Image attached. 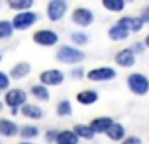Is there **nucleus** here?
<instances>
[{"label":"nucleus","mask_w":149,"mask_h":144,"mask_svg":"<svg viewBox=\"0 0 149 144\" xmlns=\"http://www.w3.org/2000/svg\"><path fill=\"white\" fill-rule=\"evenodd\" d=\"M19 144H33V142H30V141H23V142H19Z\"/></svg>","instance_id":"nucleus-36"},{"label":"nucleus","mask_w":149,"mask_h":144,"mask_svg":"<svg viewBox=\"0 0 149 144\" xmlns=\"http://www.w3.org/2000/svg\"><path fill=\"white\" fill-rule=\"evenodd\" d=\"M105 135H107L111 141H118V142H119V141L123 142V141L126 139L125 127H123V125H119V123H114V125H112V127L107 130V134H105Z\"/></svg>","instance_id":"nucleus-18"},{"label":"nucleus","mask_w":149,"mask_h":144,"mask_svg":"<svg viewBox=\"0 0 149 144\" xmlns=\"http://www.w3.org/2000/svg\"><path fill=\"white\" fill-rule=\"evenodd\" d=\"M72 21L79 25V27H90L93 21H95V16H93V11L86 9V7H77L74 9L72 13Z\"/></svg>","instance_id":"nucleus-9"},{"label":"nucleus","mask_w":149,"mask_h":144,"mask_svg":"<svg viewBox=\"0 0 149 144\" xmlns=\"http://www.w3.org/2000/svg\"><path fill=\"white\" fill-rule=\"evenodd\" d=\"M114 62L119 67H133V63H135V53L132 51V48H125V49H121L116 55Z\"/></svg>","instance_id":"nucleus-12"},{"label":"nucleus","mask_w":149,"mask_h":144,"mask_svg":"<svg viewBox=\"0 0 149 144\" xmlns=\"http://www.w3.org/2000/svg\"><path fill=\"white\" fill-rule=\"evenodd\" d=\"M30 70H32L30 63H26V62L16 63V65L11 69V74H9V78H13V79H23V78H26V76L30 74Z\"/></svg>","instance_id":"nucleus-14"},{"label":"nucleus","mask_w":149,"mask_h":144,"mask_svg":"<svg viewBox=\"0 0 149 144\" xmlns=\"http://www.w3.org/2000/svg\"><path fill=\"white\" fill-rule=\"evenodd\" d=\"M116 25L125 28L126 32H135V34L144 28V21L140 16H123V18H119V21Z\"/></svg>","instance_id":"nucleus-10"},{"label":"nucleus","mask_w":149,"mask_h":144,"mask_svg":"<svg viewBox=\"0 0 149 144\" xmlns=\"http://www.w3.org/2000/svg\"><path fill=\"white\" fill-rule=\"evenodd\" d=\"M19 135H21V139H23V141L35 139V137L39 135V128H37V127H33V125H25V127H21Z\"/></svg>","instance_id":"nucleus-23"},{"label":"nucleus","mask_w":149,"mask_h":144,"mask_svg":"<svg viewBox=\"0 0 149 144\" xmlns=\"http://www.w3.org/2000/svg\"><path fill=\"white\" fill-rule=\"evenodd\" d=\"M67 9H68V4L65 2V0H51V2L47 4V7H46L49 21H60L65 16Z\"/></svg>","instance_id":"nucleus-5"},{"label":"nucleus","mask_w":149,"mask_h":144,"mask_svg":"<svg viewBox=\"0 0 149 144\" xmlns=\"http://www.w3.org/2000/svg\"><path fill=\"white\" fill-rule=\"evenodd\" d=\"M83 76H84L83 69H74V70H72V78H76V79H81Z\"/></svg>","instance_id":"nucleus-32"},{"label":"nucleus","mask_w":149,"mask_h":144,"mask_svg":"<svg viewBox=\"0 0 149 144\" xmlns=\"http://www.w3.org/2000/svg\"><path fill=\"white\" fill-rule=\"evenodd\" d=\"M33 42L39 44V46H44V48H49V46H54L58 42V34L54 30H39L33 34Z\"/></svg>","instance_id":"nucleus-8"},{"label":"nucleus","mask_w":149,"mask_h":144,"mask_svg":"<svg viewBox=\"0 0 149 144\" xmlns=\"http://www.w3.org/2000/svg\"><path fill=\"white\" fill-rule=\"evenodd\" d=\"M39 21V14L33 11H26V13H18L13 18V27L14 30H28L30 27H33Z\"/></svg>","instance_id":"nucleus-3"},{"label":"nucleus","mask_w":149,"mask_h":144,"mask_svg":"<svg viewBox=\"0 0 149 144\" xmlns=\"http://www.w3.org/2000/svg\"><path fill=\"white\" fill-rule=\"evenodd\" d=\"M30 93L35 97V99H39V100H49V90H47V86H44V85H33L32 88H30Z\"/></svg>","instance_id":"nucleus-22"},{"label":"nucleus","mask_w":149,"mask_h":144,"mask_svg":"<svg viewBox=\"0 0 149 144\" xmlns=\"http://www.w3.org/2000/svg\"><path fill=\"white\" fill-rule=\"evenodd\" d=\"M9 85H11V78L6 72H0V90H7Z\"/></svg>","instance_id":"nucleus-28"},{"label":"nucleus","mask_w":149,"mask_h":144,"mask_svg":"<svg viewBox=\"0 0 149 144\" xmlns=\"http://www.w3.org/2000/svg\"><path fill=\"white\" fill-rule=\"evenodd\" d=\"M144 46H146V48H149V34H147V37L144 39Z\"/></svg>","instance_id":"nucleus-34"},{"label":"nucleus","mask_w":149,"mask_h":144,"mask_svg":"<svg viewBox=\"0 0 149 144\" xmlns=\"http://www.w3.org/2000/svg\"><path fill=\"white\" fill-rule=\"evenodd\" d=\"M2 107H4V106H2V102H0V111H2Z\"/></svg>","instance_id":"nucleus-37"},{"label":"nucleus","mask_w":149,"mask_h":144,"mask_svg":"<svg viewBox=\"0 0 149 144\" xmlns=\"http://www.w3.org/2000/svg\"><path fill=\"white\" fill-rule=\"evenodd\" d=\"M142 49H144V44H135V46H133V48H132V51H133V53H135V55H137V53H140V51H142Z\"/></svg>","instance_id":"nucleus-33"},{"label":"nucleus","mask_w":149,"mask_h":144,"mask_svg":"<svg viewBox=\"0 0 149 144\" xmlns=\"http://www.w3.org/2000/svg\"><path fill=\"white\" fill-rule=\"evenodd\" d=\"M32 6H33V0H11L9 2V7L18 13H26L30 11Z\"/></svg>","instance_id":"nucleus-20"},{"label":"nucleus","mask_w":149,"mask_h":144,"mask_svg":"<svg viewBox=\"0 0 149 144\" xmlns=\"http://www.w3.org/2000/svg\"><path fill=\"white\" fill-rule=\"evenodd\" d=\"M56 113H58V116H70V114H72V104H70L68 100H61V102H58V106H56Z\"/></svg>","instance_id":"nucleus-26"},{"label":"nucleus","mask_w":149,"mask_h":144,"mask_svg":"<svg viewBox=\"0 0 149 144\" xmlns=\"http://www.w3.org/2000/svg\"><path fill=\"white\" fill-rule=\"evenodd\" d=\"M74 132H76V135L79 139H93L95 137V132L91 130V127L90 125H83V123L74 127Z\"/></svg>","instance_id":"nucleus-21"},{"label":"nucleus","mask_w":149,"mask_h":144,"mask_svg":"<svg viewBox=\"0 0 149 144\" xmlns=\"http://www.w3.org/2000/svg\"><path fill=\"white\" fill-rule=\"evenodd\" d=\"M86 78L90 81H111L116 78V70L112 67H97L88 72Z\"/></svg>","instance_id":"nucleus-7"},{"label":"nucleus","mask_w":149,"mask_h":144,"mask_svg":"<svg viewBox=\"0 0 149 144\" xmlns=\"http://www.w3.org/2000/svg\"><path fill=\"white\" fill-rule=\"evenodd\" d=\"M11 114H13V116H16V114H19V109H13V111H11Z\"/></svg>","instance_id":"nucleus-35"},{"label":"nucleus","mask_w":149,"mask_h":144,"mask_svg":"<svg viewBox=\"0 0 149 144\" xmlns=\"http://www.w3.org/2000/svg\"><path fill=\"white\" fill-rule=\"evenodd\" d=\"M76 99H77V102L83 104V106H91V104H95V102L98 100V93H97L95 90H83V92H79V93L76 95Z\"/></svg>","instance_id":"nucleus-15"},{"label":"nucleus","mask_w":149,"mask_h":144,"mask_svg":"<svg viewBox=\"0 0 149 144\" xmlns=\"http://www.w3.org/2000/svg\"><path fill=\"white\" fill-rule=\"evenodd\" d=\"M21 114L28 120H40L44 116V111L35 104H26V106L21 107Z\"/></svg>","instance_id":"nucleus-16"},{"label":"nucleus","mask_w":149,"mask_h":144,"mask_svg":"<svg viewBox=\"0 0 149 144\" xmlns=\"http://www.w3.org/2000/svg\"><path fill=\"white\" fill-rule=\"evenodd\" d=\"M102 6L107 9V11H112V13H121L125 9V0H104Z\"/></svg>","instance_id":"nucleus-24"},{"label":"nucleus","mask_w":149,"mask_h":144,"mask_svg":"<svg viewBox=\"0 0 149 144\" xmlns=\"http://www.w3.org/2000/svg\"><path fill=\"white\" fill-rule=\"evenodd\" d=\"M56 60L61 62V63H79L84 60V53L77 48H72V46H61L58 51H56Z\"/></svg>","instance_id":"nucleus-1"},{"label":"nucleus","mask_w":149,"mask_h":144,"mask_svg":"<svg viewBox=\"0 0 149 144\" xmlns=\"http://www.w3.org/2000/svg\"><path fill=\"white\" fill-rule=\"evenodd\" d=\"M121 144H142V139L137 137V135H130V137H126Z\"/></svg>","instance_id":"nucleus-30"},{"label":"nucleus","mask_w":149,"mask_h":144,"mask_svg":"<svg viewBox=\"0 0 149 144\" xmlns=\"http://www.w3.org/2000/svg\"><path fill=\"white\" fill-rule=\"evenodd\" d=\"M126 85H128V90L135 95H146L149 92V79L144 74H139V72H133V74L128 76Z\"/></svg>","instance_id":"nucleus-2"},{"label":"nucleus","mask_w":149,"mask_h":144,"mask_svg":"<svg viewBox=\"0 0 149 144\" xmlns=\"http://www.w3.org/2000/svg\"><path fill=\"white\" fill-rule=\"evenodd\" d=\"M39 79H40V83L44 86H47V85L49 86H60L63 83V79H65V74L58 69H47V70L40 72Z\"/></svg>","instance_id":"nucleus-6"},{"label":"nucleus","mask_w":149,"mask_h":144,"mask_svg":"<svg viewBox=\"0 0 149 144\" xmlns=\"http://www.w3.org/2000/svg\"><path fill=\"white\" fill-rule=\"evenodd\" d=\"M56 144H79V137L74 130H60Z\"/></svg>","instance_id":"nucleus-17"},{"label":"nucleus","mask_w":149,"mask_h":144,"mask_svg":"<svg viewBox=\"0 0 149 144\" xmlns=\"http://www.w3.org/2000/svg\"><path fill=\"white\" fill-rule=\"evenodd\" d=\"M0 62H2V55H0Z\"/></svg>","instance_id":"nucleus-38"},{"label":"nucleus","mask_w":149,"mask_h":144,"mask_svg":"<svg viewBox=\"0 0 149 144\" xmlns=\"http://www.w3.org/2000/svg\"><path fill=\"white\" fill-rule=\"evenodd\" d=\"M16 134H19V128H18V125H16L14 121H11V120H7V118H2V120H0V135H4V137H13V135H16Z\"/></svg>","instance_id":"nucleus-13"},{"label":"nucleus","mask_w":149,"mask_h":144,"mask_svg":"<svg viewBox=\"0 0 149 144\" xmlns=\"http://www.w3.org/2000/svg\"><path fill=\"white\" fill-rule=\"evenodd\" d=\"M13 32H14V27L11 21H7V20L0 21V39H9L13 35Z\"/></svg>","instance_id":"nucleus-25"},{"label":"nucleus","mask_w":149,"mask_h":144,"mask_svg":"<svg viewBox=\"0 0 149 144\" xmlns=\"http://www.w3.org/2000/svg\"><path fill=\"white\" fill-rule=\"evenodd\" d=\"M112 125H114V121H112V118H109V116L95 118V120H91V123H90V127H91V130H93L95 134H107V130H109Z\"/></svg>","instance_id":"nucleus-11"},{"label":"nucleus","mask_w":149,"mask_h":144,"mask_svg":"<svg viewBox=\"0 0 149 144\" xmlns=\"http://www.w3.org/2000/svg\"><path fill=\"white\" fill-rule=\"evenodd\" d=\"M128 35H130V32H126L125 28H121V27H118V25H112V27L109 28V39H111V41H116V42L126 41Z\"/></svg>","instance_id":"nucleus-19"},{"label":"nucleus","mask_w":149,"mask_h":144,"mask_svg":"<svg viewBox=\"0 0 149 144\" xmlns=\"http://www.w3.org/2000/svg\"><path fill=\"white\" fill-rule=\"evenodd\" d=\"M140 18H142V21H144V23H149V6H146V7L142 9Z\"/></svg>","instance_id":"nucleus-31"},{"label":"nucleus","mask_w":149,"mask_h":144,"mask_svg":"<svg viewBox=\"0 0 149 144\" xmlns=\"http://www.w3.org/2000/svg\"><path fill=\"white\" fill-rule=\"evenodd\" d=\"M58 134H60V130H47L46 132V142H54L56 144V139H58Z\"/></svg>","instance_id":"nucleus-29"},{"label":"nucleus","mask_w":149,"mask_h":144,"mask_svg":"<svg viewBox=\"0 0 149 144\" xmlns=\"http://www.w3.org/2000/svg\"><path fill=\"white\" fill-rule=\"evenodd\" d=\"M26 99H28V95H26V92L21 90V88H11V90L6 92V97H4L6 104H7L11 109H19V107L26 106V104H28Z\"/></svg>","instance_id":"nucleus-4"},{"label":"nucleus","mask_w":149,"mask_h":144,"mask_svg":"<svg viewBox=\"0 0 149 144\" xmlns=\"http://www.w3.org/2000/svg\"><path fill=\"white\" fill-rule=\"evenodd\" d=\"M70 39H72L74 44H79V46H84V44H88V41H90V37H88L86 34H83V32H74V34L70 35Z\"/></svg>","instance_id":"nucleus-27"}]
</instances>
